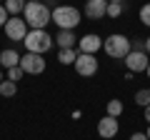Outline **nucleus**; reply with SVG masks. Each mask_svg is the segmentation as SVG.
I'll list each match as a JSON object with an SVG mask.
<instances>
[{"instance_id": "obj_1", "label": "nucleus", "mask_w": 150, "mask_h": 140, "mask_svg": "<svg viewBox=\"0 0 150 140\" xmlns=\"http://www.w3.org/2000/svg\"><path fill=\"white\" fill-rule=\"evenodd\" d=\"M23 20L28 23L30 30H45V25L53 23V10H50L45 3H25Z\"/></svg>"}, {"instance_id": "obj_2", "label": "nucleus", "mask_w": 150, "mask_h": 140, "mask_svg": "<svg viewBox=\"0 0 150 140\" xmlns=\"http://www.w3.org/2000/svg\"><path fill=\"white\" fill-rule=\"evenodd\" d=\"M53 23L60 30H75L80 23V10L73 5H58L53 10Z\"/></svg>"}, {"instance_id": "obj_3", "label": "nucleus", "mask_w": 150, "mask_h": 140, "mask_svg": "<svg viewBox=\"0 0 150 140\" xmlns=\"http://www.w3.org/2000/svg\"><path fill=\"white\" fill-rule=\"evenodd\" d=\"M23 43H25L28 53H38V55H45L53 48V38H50L48 30H28Z\"/></svg>"}, {"instance_id": "obj_4", "label": "nucleus", "mask_w": 150, "mask_h": 140, "mask_svg": "<svg viewBox=\"0 0 150 140\" xmlns=\"http://www.w3.org/2000/svg\"><path fill=\"white\" fill-rule=\"evenodd\" d=\"M103 50H105L110 58H115V60H120V58H125V55L130 53V40L125 38V35H120V33H112V35H108L105 40H103Z\"/></svg>"}, {"instance_id": "obj_5", "label": "nucleus", "mask_w": 150, "mask_h": 140, "mask_svg": "<svg viewBox=\"0 0 150 140\" xmlns=\"http://www.w3.org/2000/svg\"><path fill=\"white\" fill-rule=\"evenodd\" d=\"M20 68L25 75H40V73H45V58L38 53H25L20 55Z\"/></svg>"}, {"instance_id": "obj_6", "label": "nucleus", "mask_w": 150, "mask_h": 140, "mask_svg": "<svg viewBox=\"0 0 150 140\" xmlns=\"http://www.w3.org/2000/svg\"><path fill=\"white\" fill-rule=\"evenodd\" d=\"M3 30H5L8 40H20V43H23L30 28H28V23L23 20L20 15H13V18H8V23H5V28H3Z\"/></svg>"}, {"instance_id": "obj_7", "label": "nucleus", "mask_w": 150, "mask_h": 140, "mask_svg": "<svg viewBox=\"0 0 150 140\" xmlns=\"http://www.w3.org/2000/svg\"><path fill=\"white\" fill-rule=\"evenodd\" d=\"M75 73L83 78H90L98 73V58L88 53H78V60H75Z\"/></svg>"}, {"instance_id": "obj_8", "label": "nucleus", "mask_w": 150, "mask_h": 140, "mask_svg": "<svg viewBox=\"0 0 150 140\" xmlns=\"http://www.w3.org/2000/svg\"><path fill=\"white\" fill-rule=\"evenodd\" d=\"M123 60H125V68H128L130 73H145V70H148V63H150V55L148 53H135V50H130Z\"/></svg>"}, {"instance_id": "obj_9", "label": "nucleus", "mask_w": 150, "mask_h": 140, "mask_svg": "<svg viewBox=\"0 0 150 140\" xmlns=\"http://www.w3.org/2000/svg\"><path fill=\"white\" fill-rule=\"evenodd\" d=\"M103 48V38L95 35V33H88L78 40V53H88V55H95L98 50Z\"/></svg>"}, {"instance_id": "obj_10", "label": "nucleus", "mask_w": 150, "mask_h": 140, "mask_svg": "<svg viewBox=\"0 0 150 140\" xmlns=\"http://www.w3.org/2000/svg\"><path fill=\"white\" fill-rule=\"evenodd\" d=\"M118 130H120L118 118H110V115H105V118L98 120V135H100V138L110 140V138H115V135H118Z\"/></svg>"}, {"instance_id": "obj_11", "label": "nucleus", "mask_w": 150, "mask_h": 140, "mask_svg": "<svg viewBox=\"0 0 150 140\" xmlns=\"http://www.w3.org/2000/svg\"><path fill=\"white\" fill-rule=\"evenodd\" d=\"M85 15L90 20H100L108 15V0H88L85 3Z\"/></svg>"}, {"instance_id": "obj_12", "label": "nucleus", "mask_w": 150, "mask_h": 140, "mask_svg": "<svg viewBox=\"0 0 150 140\" xmlns=\"http://www.w3.org/2000/svg\"><path fill=\"white\" fill-rule=\"evenodd\" d=\"M75 30H60L58 35H55V43H58V48L60 50H65V48H75Z\"/></svg>"}, {"instance_id": "obj_13", "label": "nucleus", "mask_w": 150, "mask_h": 140, "mask_svg": "<svg viewBox=\"0 0 150 140\" xmlns=\"http://www.w3.org/2000/svg\"><path fill=\"white\" fill-rule=\"evenodd\" d=\"M0 65L3 68H15V65H20V55H18V50H13V48H8V50H3L0 53Z\"/></svg>"}, {"instance_id": "obj_14", "label": "nucleus", "mask_w": 150, "mask_h": 140, "mask_svg": "<svg viewBox=\"0 0 150 140\" xmlns=\"http://www.w3.org/2000/svg\"><path fill=\"white\" fill-rule=\"evenodd\" d=\"M25 3L28 0H3V5H5V10H8V15H20L23 10H25Z\"/></svg>"}, {"instance_id": "obj_15", "label": "nucleus", "mask_w": 150, "mask_h": 140, "mask_svg": "<svg viewBox=\"0 0 150 140\" xmlns=\"http://www.w3.org/2000/svg\"><path fill=\"white\" fill-rule=\"evenodd\" d=\"M58 60L63 65H75V60H78V53H75V48H65L58 53Z\"/></svg>"}, {"instance_id": "obj_16", "label": "nucleus", "mask_w": 150, "mask_h": 140, "mask_svg": "<svg viewBox=\"0 0 150 140\" xmlns=\"http://www.w3.org/2000/svg\"><path fill=\"white\" fill-rule=\"evenodd\" d=\"M15 93H18V83L8 80V78H5L3 83H0V95H3V98H13Z\"/></svg>"}, {"instance_id": "obj_17", "label": "nucleus", "mask_w": 150, "mask_h": 140, "mask_svg": "<svg viewBox=\"0 0 150 140\" xmlns=\"http://www.w3.org/2000/svg\"><path fill=\"white\" fill-rule=\"evenodd\" d=\"M123 103L120 100H110L108 103V115H110V118H120V115H123Z\"/></svg>"}, {"instance_id": "obj_18", "label": "nucleus", "mask_w": 150, "mask_h": 140, "mask_svg": "<svg viewBox=\"0 0 150 140\" xmlns=\"http://www.w3.org/2000/svg\"><path fill=\"white\" fill-rule=\"evenodd\" d=\"M135 105H140V108H148V105H150V90H148V88L135 93Z\"/></svg>"}, {"instance_id": "obj_19", "label": "nucleus", "mask_w": 150, "mask_h": 140, "mask_svg": "<svg viewBox=\"0 0 150 140\" xmlns=\"http://www.w3.org/2000/svg\"><path fill=\"white\" fill-rule=\"evenodd\" d=\"M123 15V3H108V18H120Z\"/></svg>"}, {"instance_id": "obj_20", "label": "nucleus", "mask_w": 150, "mask_h": 140, "mask_svg": "<svg viewBox=\"0 0 150 140\" xmlns=\"http://www.w3.org/2000/svg\"><path fill=\"white\" fill-rule=\"evenodd\" d=\"M23 75H25V73H23V68H20V65H15V68H10V70H8V80H13V83H18Z\"/></svg>"}, {"instance_id": "obj_21", "label": "nucleus", "mask_w": 150, "mask_h": 140, "mask_svg": "<svg viewBox=\"0 0 150 140\" xmlns=\"http://www.w3.org/2000/svg\"><path fill=\"white\" fill-rule=\"evenodd\" d=\"M140 20H143V25L150 28V3H145V5L140 8Z\"/></svg>"}, {"instance_id": "obj_22", "label": "nucleus", "mask_w": 150, "mask_h": 140, "mask_svg": "<svg viewBox=\"0 0 150 140\" xmlns=\"http://www.w3.org/2000/svg\"><path fill=\"white\" fill-rule=\"evenodd\" d=\"M8 10H5V5H0V28H5V23H8Z\"/></svg>"}, {"instance_id": "obj_23", "label": "nucleus", "mask_w": 150, "mask_h": 140, "mask_svg": "<svg viewBox=\"0 0 150 140\" xmlns=\"http://www.w3.org/2000/svg\"><path fill=\"white\" fill-rule=\"evenodd\" d=\"M130 140H148V135H145V133H133Z\"/></svg>"}, {"instance_id": "obj_24", "label": "nucleus", "mask_w": 150, "mask_h": 140, "mask_svg": "<svg viewBox=\"0 0 150 140\" xmlns=\"http://www.w3.org/2000/svg\"><path fill=\"white\" fill-rule=\"evenodd\" d=\"M145 53L150 55V38H145Z\"/></svg>"}, {"instance_id": "obj_25", "label": "nucleus", "mask_w": 150, "mask_h": 140, "mask_svg": "<svg viewBox=\"0 0 150 140\" xmlns=\"http://www.w3.org/2000/svg\"><path fill=\"white\" fill-rule=\"evenodd\" d=\"M143 110H145V120L150 123V105H148V108H143Z\"/></svg>"}, {"instance_id": "obj_26", "label": "nucleus", "mask_w": 150, "mask_h": 140, "mask_svg": "<svg viewBox=\"0 0 150 140\" xmlns=\"http://www.w3.org/2000/svg\"><path fill=\"white\" fill-rule=\"evenodd\" d=\"M145 135H148V140H150V128H148V130H145Z\"/></svg>"}, {"instance_id": "obj_27", "label": "nucleus", "mask_w": 150, "mask_h": 140, "mask_svg": "<svg viewBox=\"0 0 150 140\" xmlns=\"http://www.w3.org/2000/svg\"><path fill=\"white\" fill-rule=\"evenodd\" d=\"M145 73H148V78H150V63H148V70H145Z\"/></svg>"}, {"instance_id": "obj_28", "label": "nucleus", "mask_w": 150, "mask_h": 140, "mask_svg": "<svg viewBox=\"0 0 150 140\" xmlns=\"http://www.w3.org/2000/svg\"><path fill=\"white\" fill-rule=\"evenodd\" d=\"M108 3H123V0H108Z\"/></svg>"}, {"instance_id": "obj_29", "label": "nucleus", "mask_w": 150, "mask_h": 140, "mask_svg": "<svg viewBox=\"0 0 150 140\" xmlns=\"http://www.w3.org/2000/svg\"><path fill=\"white\" fill-rule=\"evenodd\" d=\"M3 80H5V78H3V73H0V83H3Z\"/></svg>"}, {"instance_id": "obj_30", "label": "nucleus", "mask_w": 150, "mask_h": 140, "mask_svg": "<svg viewBox=\"0 0 150 140\" xmlns=\"http://www.w3.org/2000/svg\"><path fill=\"white\" fill-rule=\"evenodd\" d=\"M28 3H40V0H28Z\"/></svg>"}, {"instance_id": "obj_31", "label": "nucleus", "mask_w": 150, "mask_h": 140, "mask_svg": "<svg viewBox=\"0 0 150 140\" xmlns=\"http://www.w3.org/2000/svg\"><path fill=\"white\" fill-rule=\"evenodd\" d=\"M0 5H3V0H0Z\"/></svg>"}]
</instances>
